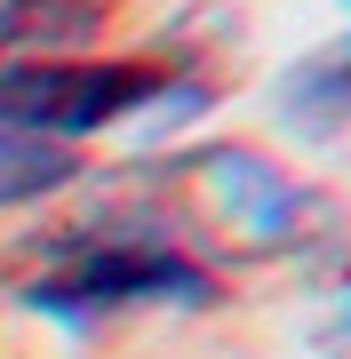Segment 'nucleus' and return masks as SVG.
Wrapping results in <instances>:
<instances>
[{
  "label": "nucleus",
  "instance_id": "1",
  "mask_svg": "<svg viewBox=\"0 0 351 359\" xmlns=\"http://www.w3.org/2000/svg\"><path fill=\"white\" fill-rule=\"evenodd\" d=\"M136 200L208 280L232 264H312L336 248V208L256 144H184L168 160H144Z\"/></svg>",
  "mask_w": 351,
  "mask_h": 359
},
{
  "label": "nucleus",
  "instance_id": "2",
  "mask_svg": "<svg viewBox=\"0 0 351 359\" xmlns=\"http://www.w3.org/2000/svg\"><path fill=\"white\" fill-rule=\"evenodd\" d=\"M16 304L40 311V320L88 335L104 320H128V311H208L216 304V280L200 271L168 231L152 224V208L128 200L112 216H80V224H56L40 240L16 248Z\"/></svg>",
  "mask_w": 351,
  "mask_h": 359
},
{
  "label": "nucleus",
  "instance_id": "3",
  "mask_svg": "<svg viewBox=\"0 0 351 359\" xmlns=\"http://www.w3.org/2000/svg\"><path fill=\"white\" fill-rule=\"evenodd\" d=\"M216 72L192 56V40H160L144 56H0V128L72 144L104 128H176L200 112Z\"/></svg>",
  "mask_w": 351,
  "mask_h": 359
},
{
  "label": "nucleus",
  "instance_id": "4",
  "mask_svg": "<svg viewBox=\"0 0 351 359\" xmlns=\"http://www.w3.org/2000/svg\"><path fill=\"white\" fill-rule=\"evenodd\" d=\"M272 112L287 136L303 144H327L351 128V32H336L327 48H303L296 65L272 80Z\"/></svg>",
  "mask_w": 351,
  "mask_h": 359
},
{
  "label": "nucleus",
  "instance_id": "5",
  "mask_svg": "<svg viewBox=\"0 0 351 359\" xmlns=\"http://www.w3.org/2000/svg\"><path fill=\"white\" fill-rule=\"evenodd\" d=\"M112 0H0V56H88Z\"/></svg>",
  "mask_w": 351,
  "mask_h": 359
},
{
  "label": "nucleus",
  "instance_id": "6",
  "mask_svg": "<svg viewBox=\"0 0 351 359\" xmlns=\"http://www.w3.org/2000/svg\"><path fill=\"white\" fill-rule=\"evenodd\" d=\"M80 176H88V160H80L72 144H40V136L0 128V216H8V208H40V200L72 192Z\"/></svg>",
  "mask_w": 351,
  "mask_h": 359
},
{
  "label": "nucleus",
  "instance_id": "7",
  "mask_svg": "<svg viewBox=\"0 0 351 359\" xmlns=\"http://www.w3.org/2000/svg\"><path fill=\"white\" fill-rule=\"evenodd\" d=\"M336 327H343V344H351V280H343V311H336Z\"/></svg>",
  "mask_w": 351,
  "mask_h": 359
},
{
  "label": "nucleus",
  "instance_id": "8",
  "mask_svg": "<svg viewBox=\"0 0 351 359\" xmlns=\"http://www.w3.org/2000/svg\"><path fill=\"white\" fill-rule=\"evenodd\" d=\"M343 8H351V0H343Z\"/></svg>",
  "mask_w": 351,
  "mask_h": 359
}]
</instances>
